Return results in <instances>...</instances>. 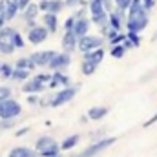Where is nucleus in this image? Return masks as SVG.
Listing matches in <instances>:
<instances>
[{"label": "nucleus", "mask_w": 157, "mask_h": 157, "mask_svg": "<svg viewBox=\"0 0 157 157\" xmlns=\"http://www.w3.org/2000/svg\"><path fill=\"white\" fill-rule=\"evenodd\" d=\"M97 64H91V62H86V60H82V64H80V71L84 73V75H93L95 71H97Z\"/></svg>", "instance_id": "nucleus-30"}, {"label": "nucleus", "mask_w": 157, "mask_h": 157, "mask_svg": "<svg viewBox=\"0 0 157 157\" xmlns=\"http://www.w3.org/2000/svg\"><path fill=\"white\" fill-rule=\"evenodd\" d=\"M35 78L39 80V82H42V84H49V80H51V73H37L35 75Z\"/></svg>", "instance_id": "nucleus-36"}, {"label": "nucleus", "mask_w": 157, "mask_h": 157, "mask_svg": "<svg viewBox=\"0 0 157 157\" xmlns=\"http://www.w3.org/2000/svg\"><path fill=\"white\" fill-rule=\"evenodd\" d=\"M88 9H90V17L91 15H99V13H102V11H106L104 9V6H102V0H88Z\"/></svg>", "instance_id": "nucleus-27"}, {"label": "nucleus", "mask_w": 157, "mask_h": 157, "mask_svg": "<svg viewBox=\"0 0 157 157\" xmlns=\"http://www.w3.org/2000/svg\"><path fill=\"white\" fill-rule=\"evenodd\" d=\"M55 157H60V154H59V155H55Z\"/></svg>", "instance_id": "nucleus-47"}, {"label": "nucleus", "mask_w": 157, "mask_h": 157, "mask_svg": "<svg viewBox=\"0 0 157 157\" xmlns=\"http://www.w3.org/2000/svg\"><path fill=\"white\" fill-rule=\"evenodd\" d=\"M35 152L40 157H55L60 154V144L49 137V135H42L35 141Z\"/></svg>", "instance_id": "nucleus-3"}, {"label": "nucleus", "mask_w": 157, "mask_h": 157, "mask_svg": "<svg viewBox=\"0 0 157 157\" xmlns=\"http://www.w3.org/2000/svg\"><path fill=\"white\" fill-rule=\"evenodd\" d=\"M46 88H48L46 84L39 82V80H37L35 77H29L28 80H26V82H24V84H22V88H20V90H22L26 95H31V93H35V95H40V93H42Z\"/></svg>", "instance_id": "nucleus-12"}, {"label": "nucleus", "mask_w": 157, "mask_h": 157, "mask_svg": "<svg viewBox=\"0 0 157 157\" xmlns=\"http://www.w3.org/2000/svg\"><path fill=\"white\" fill-rule=\"evenodd\" d=\"M40 99L39 95H35V93H31V95H28V104H31V106H35V104H39Z\"/></svg>", "instance_id": "nucleus-40"}, {"label": "nucleus", "mask_w": 157, "mask_h": 157, "mask_svg": "<svg viewBox=\"0 0 157 157\" xmlns=\"http://www.w3.org/2000/svg\"><path fill=\"white\" fill-rule=\"evenodd\" d=\"M75 20H77V17H75V15L68 17V18L64 20V31H68V29H73V26H75Z\"/></svg>", "instance_id": "nucleus-35"}, {"label": "nucleus", "mask_w": 157, "mask_h": 157, "mask_svg": "<svg viewBox=\"0 0 157 157\" xmlns=\"http://www.w3.org/2000/svg\"><path fill=\"white\" fill-rule=\"evenodd\" d=\"M29 132V126H24V128H20L18 132H15V137H22V135H26Z\"/></svg>", "instance_id": "nucleus-43"}, {"label": "nucleus", "mask_w": 157, "mask_h": 157, "mask_svg": "<svg viewBox=\"0 0 157 157\" xmlns=\"http://www.w3.org/2000/svg\"><path fill=\"white\" fill-rule=\"evenodd\" d=\"M152 40H157V31L154 33V37H152Z\"/></svg>", "instance_id": "nucleus-46"}, {"label": "nucleus", "mask_w": 157, "mask_h": 157, "mask_svg": "<svg viewBox=\"0 0 157 157\" xmlns=\"http://www.w3.org/2000/svg\"><path fill=\"white\" fill-rule=\"evenodd\" d=\"M29 77H31V71H28V70H20V68H13L11 80H17V82H26Z\"/></svg>", "instance_id": "nucleus-26"}, {"label": "nucleus", "mask_w": 157, "mask_h": 157, "mask_svg": "<svg viewBox=\"0 0 157 157\" xmlns=\"http://www.w3.org/2000/svg\"><path fill=\"white\" fill-rule=\"evenodd\" d=\"M157 0H141V4H143V7L146 9V11H150V9H154V6H155Z\"/></svg>", "instance_id": "nucleus-38"}, {"label": "nucleus", "mask_w": 157, "mask_h": 157, "mask_svg": "<svg viewBox=\"0 0 157 157\" xmlns=\"http://www.w3.org/2000/svg\"><path fill=\"white\" fill-rule=\"evenodd\" d=\"M78 88L77 86H66V88H60V90H57L51 97H48V99H40V106H49V108H59V106H62V104H66V102H71V99L77 95Z\"/></svg>", "instance_id": "nucleus-2"}, {"label": "nucleus", "mask_w": 157, "mask_h": 157, "mask_svg": "<svg viewBox=\"0 0 157 157\" xmlns=\"http://www.w3.org/2000/svg\"><path fill=\"white\" fill-rule=\"evenodd\" d=\"M22 113V106L17 99L7 97L0 101V119H17Z\"/></svg>", "instance_id": "nucleus-5"}, {"label": "nucleus", "mask_w": 157, "mask_h": 157, "mask_svg": "<svg viewBox=\"0 0 157 157\" xmlns=\"http://www.w3.org/2000/svg\"><path fill=\"white\" fill-rule=\"evenodd\" d=\"M113 4H115V9H121V11L126 13L130 4H132V0H113Z\"/></svg>", "instance_id": "nucleus-32"}, {"label": "nucleus", "mask_w": 157, "mask_h": 157, "mask_svg": "<svg viewBox=\"0 0 157 157\" xmlns=\"http://www.w3.org/2000/svg\"><path fill=\"white\" fill-rule=\"evenodd\" d=\"M124 18H126V13L121 11V9H113L108 13V26L115 31H121L122 26H124Z\"/></svg>", "instance_id": "nucleus-13"}, {"label": "nucleus", "mask_w": 157, "mask_h": 157, "mask_svg": "<svg viewBox=\"0 0 157 157\" xmlns=\"http://www.w3.org/2000/svg\"><path fill=\"white\" fill-rule=\"evenodd\" d=\"M20 13H22V18H24V22H26V26H28V28L37 26V17H39V13H40L39 4L31 2V4H28Z\"/></svg>", "instance_id": "nucleus-9"}, {"label": "nucleus", "mask_w": 157, "mask_h": 157, "mask_svg": "<svg viewBox=\"0 0 157 157\" xmlns=\"http://www.w3.org/2000/svg\"><path fill=\"white\" fill-rule=\"evenodd\" d=\"M66 86H71V78L66 73H62V71H53L51 73V80H49L48 88L57 90V88H66Z\"/></svg>", "instance_id": "nucleus-14"}, {"label": "nucleus", "mask_w": 157, "mask_h": 157, "mask_svg": "<svg viewBox=\"0 0 157 157\" xmlns=\"http://www.w3.org/2000/svg\"><path fill=\"white\" fill-rule=\"evenodd\" d=\"M64 7H66L64 0H40L39 2L40 13H55V15H59Z\"/></svg>", "instance_id": "nucleus-11"}, {"label": "nucleus", "mask_w": 157, "mask_h": 157, "mask_svg": "<svg viewBox=\"0 0 157 157\" xmlns=\"http://www.w3.org/2000/svg\"><path fill=\"white\" fill-rule=\"evenodd\" d=\"M48 37H49V31H48L42 24H37V26H33V28H28V42L33 44V46L46 42Z\"/></svg>", "instance_id": "nucleus-8"}, {"label": "nucleus", "mask_w": 157, "mask_h": 157, "mask_svg": "<svg viewBox=\"0 0 157 157\" xmlns=\"http://www.w3.org/2000/svg\"><path fill=\"white\" fill-rule=\"evenodd\" d=\"M150 22V15L148 11L143 7L141 0H132L128 11H126V18H124V26H126V33H139L146 29Z\"/></svg>", "instance_id": "nucleus-1"}, {"label": "nucleus", "mask_w": 157, "mask_h": 157, "mask_svg": "<svg viewBox=\"0 0 157 157\" xmlns=\"http://www.w3.org/2000/svg\"><path fill=\"white\" fill-rule=\"evenodd\" d=\"M102 44H104V39H102V37L88 33V35H84V37L78 39L77 49L82 51V53H88V51H93V49H97V48H102Z\"/></svg>", "instance_id": "nucleus-6"}, {"label": "nucleus", "mask_w": 157, "mask_h": 157, "mask_svg": "<svg viewBox=\"0 0 157 157\" xmlns=\"http://www.w3.org/2000/svg\"><path fill=\"white\" fill-rule=\"evenodd\" d=\"M78 141H80V135H78V133H73V135L66 137L62 143H59V144H60V152H70V150H73L78 144Z\"/></svg>", "instance_id": "nucleus-22"}, {"label": "nucleus", "mask_w": 157, "mask_h": 157, "mask_svg": "<svg viewBox=\"0 0 157 157\" xmlns=\"http://www.w3.org/2000/svg\"><path fill=\"white\" fill-rule=\"evenodd\" d=\"M7 157H39V154L29 146H15L13 150H9Z\"/></svg>", "instance_id": "nucleus-20"}, {"label": "nucleus", "mask_w": 157, "mask_h": 157, "mask_svg": "<svg viewBox=\"0 0 157 157\" xmlns=\"http://www.w3.org/2000/svg\"><path fill=\"white\" fill-rule=\"evenodd\" d=\"M11 88L9 86H0V101H4V99H7V97H11Z\"/></svg>", "instance_id": "nucleus-37"}, {"label": "nucleus", "mask_w": 157, "mask_h": 157, "mask_svg": "<svg viewBox=\"0 0 157 157\" xmlns=\"http://www.w3.org/2000/svg\"><path fill=\"white\" fill-rule=\"evenodd\" d=\"M84 57H82V60H86V62H91V64H101L102 62V59H104V55H106V51H104V48H97V49H93V51H88V53H82Z\"/></svg>", "instance_id": "nucleus-18"}, {"label": "nucleus", "mask_w": 157, "mask_h": 157, "mask_svg": "<svg viewBox=\"0 0 157 157\" xmlns=\"http://www.w3.org/2000/svg\"><path fill=\"white\" fill-rule=\"evenodd\" d=\"M124 39H126V33H121V31H119L117 35H115V37H112L108 42H110L112 46H117V44H122V40H124Z\"/></svg>", "instance_id": "nucleus-34"}, {"label": "nucleus", "mask_w": 157, "mask_h": 157, "mask_svg": "<svg viewBox=\"0 0 157 157\" xmlns=\"http://www.w3.org/2000/svg\"><path fill=\"white\" fill-rule=\"evenodd\" d=\"M77 42H78V39L75 37V33H73L71 29L64 31L62 40H60V44H62V51H66V53H73V51L77 49Z\"/></svg>", "instance_id": "nucleus-15"}, {"label": "nucleus", "mask_w": 157, "mask_h": 157, "mask_svg": "<svg viewBox=\"0 0 157 157\" xmlns=\"http://www.w3.org/2000/svg\"><path fill=\"white\" fill-rule=\"evenodd\" d=\"M55 53L57 51H53V49H42V51H35L29 57H31V60L35 62L37 68H48V64L51 62V59L55 57Z\"/></svg>", "instance_id": "nucleus-10"}, {"label": "nucleus", "mask_w": 157, "mask_h": 157, "mask_svg": "<svg viewBox=\"0 0 157 157\" xmlns=\"http://www.w3.org/2000/svg\"><path fill=\"white\" fill-rule=\"evenodd\" d=\"M155 122H157V112H155V113H154L150 119H148L146 122H144V128H150V126H152V124H155Z\"/></svg>", "instance_id": "nucleus-42"}, {"label": "nucleus", "mask_w": 157, "mask_h": 157, "mask_svg": "<svg viewBox=\"0 0 157 157\" xmlns=\"http://www.w3.org/2000/svg\"><path fill=\"white\" fill-rule=\"evenodd\" d=\"M90 26H91V20L88 17H78L77 20H75V26H73L71 31L75 33L77 39H80V37H84V35L90 33Z\"/></svg>", "instance_id": "nucleus-16"}, {"label": "nucleus", "mask_w": 157, "mask_h": 157, "mask_svg": "<svg viewBox=\"0 0 157 157\" xmlns=\"http://www.w3.org/2000/svg\"><path fill=\"white\" fill-rule=\"evenodd\" d=\"M110 55H112L113 59H122V57L126 55V48H124L122 44H117V46H112V48H110Z\"/></svg>", "instance_id": "nucleus-29"}, {"label": "nucleus", "mask_w": 157, "mask_h": 157, "mask_svg": "<svg viewBox=\"0 0 157 157\" xmlns=\"http://www.w3.org/2000/svg\"><path fill=\"white\" fill-rule=\"evenodd\" d=\"M115 137H102V139H99V141H95L93 144H90V146H86L77 157H95L99 155L101 152H104V150H108L112 144H115Z\"/></svg>", "instance_id": "nucleus-4"}, {"label": "nucleus", "mask_w": 157, "mask_h": 157, "mask_svg": "<svg viewBox=\"0 0 157 157\" xmlns=\"http://www.w3.org/2000/svg\"><path fill=\"white\" fill-rule=\"evenodd\" d=\"M17 49L13 46L11 39H6V37H0V53L2 55H13Z\"/></svg>", "instance_id": "nucleus-25"}, {"label": "nucleus", "mask_w": 157, "mask_h": 157, "mask_svg": "<svg viewBox=\"0 0 157 157\" xmlns=\"http://www.w3.org/2000/svg\"><path fill=\"white\" fill-rule=\"evenodd\" d=\"M15 68H20V70H28V71H35V62L31 60V57H20L17 59L15 62Z\"/></svg>", "instance_id": "nucleus-24"}, {"label": "nucleus", "mask_w": 157, "mask_h": 157, "mask_svg": "<svg viewBox=\"0 0 157 157\" xmlns=\"http://www.w3.org/2000/svg\"><path fill=\"white\" fill-rule=\"evenodd\" d=\"M13 68H15V66H11L9 62H0V77L4 78V80L11 78V73H13Z\"/></svg>", "instance_id": "nucleus-28"}, {"label": "nucleus", "mask_w": 157, "mask_h": 157, "mask_svg": "<svg viewBox=\"0 0 157 157\" xmlns=\"http://www.w3.org/2000/svg\"><path fill=\"white\" fill-rule=\"evenodd\" d=\"M102 6H104V9H106L108 13L115 9V4H113V0H102Z\"/></svg>", "instance_id": "nucleus-39"}, {"label": "nucleus", "mask_w": 157, "mask_h": 157, "mask_svg": "<svg viewBox=\"0 0 157 157\" xmlns=\"http://www.w3.org/2000/svg\"><path fill=\"white\" fill-rule=\"evenodd\" d=\"M6 24V17H4V0H0V28Z\"/></svg>", "instance_id": "nucleus-41"}, {"label": "nucleus", "mask_w": 157, "mask_h": 157, "mask_svg": "<svg viewBox=\"0 0 157 157\" xmlns=\"http://www.w3.org/2000/svg\"><path fill=\"white\" fill-rule=\"evenodd\" d=\"M31 2H33V0H17V6H18V9L22 11V9H24L28 4H31Z\"/></svg>", "instance_id": "nucleus-44"}, {"label": "nucleus", "mask_w": 157, "mask_h": 157, "mask_svg": "<svg viewBox=\"0 0 157 157\" xmlns=\"http://www.w3.org/2000/svg\"><path fill=\"white\" fill-rule=\"evenodd\" d=\"M108 108L106 106H91L90 110H88V119H91V121H101V119H104L108 115Z\"/></svg>", "instance_id": "nucleus-21"}, {"label": "nucleus", "mask_w": 157, "mask_h": 157, "mask_svg": "<svg viewBox=\"0 0 157 157\" xmlns=\"http://www.w3.org/2000/svg\"><path fill=\"white\" fill-rule=\"evenodd\" d=\"M11 42H13L15 49H22V48L26 46V40H24V37H22L18 31H15V33H13V37H11Z\"/></svg>", "instance_id": "nucleus-31"}, {"label": "nucleus", "mask_w": 157, "mask_h": 157, "mask_svg": "<svg viewBox=\"0 0 157 157\" xmlns=\"http://www.w3.org/2000/svg\"><path fill=\"white\" fill-rule=\"evenodd\" d=\"M18 13H20V9L17 6V0H4V17H6V22H11Z\"/></svg>", "instance_id": "nucleus-19"}, {"label": "nucleus", "mask_w": 157, "mask_h": 157, "mask_svg": "<svg viewBox=\"0 0 157 157\" xmlns=\"http://www.w3.org/2000/svg\"><path fill=\"white\" fill-rule=\"evenodd\" d=\"M13 126H15V119H0V132L11 130Z\"/></svg>", "instance_id": "nucleus-33"}, {"label": "nucleus", "mask_w": 157, "mask_h": 157, "mask_svg": "<svg viewBox=\"0 0 157 157\" xmlns=\"http://www.w3.org/2000/svg\"><path fill=\"white\" fill-rule=\"evenodd\" d=\"M42 26L49 33H57V29H59V15H55V13H42Z\"/></svg>", "instance_id": "nucleus-17"}, {"label": "nucleus", "mask_w": 157, "mask_h": 157, "mask_svg": "<svg viewBox=\"0 0 157 157\" xmlns=\"http://www.w3.org/2000/svg\"><path fill=\"white\" fill-rule=\"evenodd\" d=\"M64 2H66V6H75V4H82L84 6L82 0H64Z\"/></svg>", "instance_id": "nucleus-45"}, {"label": "nucleus", "mask_w": 157, "mask_h": 157, "mask_svg": "<svg viewBox=\"0 0 157 157\" xmlns=\"http://www.w3.org/2000/svg\"><path fill=\"white\" fill-rule=\"evenodd\" d=\"M122 46H124L126 49H130V48H139V46H141V37H139V33H126V39L122 40Z\"/></svg>", "instance_id": "nucleus-23"}, {"label": "nucleus", "mask_w": 157, "mask_h": 157, "mask_svg": "<svg viewBox=\"0 0 157 157\" xmlns=\"http://www.w3.org/2000/svg\"><path fill=\"white\" fill-rule=\"evenodd\" d=\"M70 64H71V53L60 51V53H55V57L51 59V62L48 64V68H49L51 71H62V70H66Z\"/></svg>", "instance_id": "nucleus-7"}]
</instances>
